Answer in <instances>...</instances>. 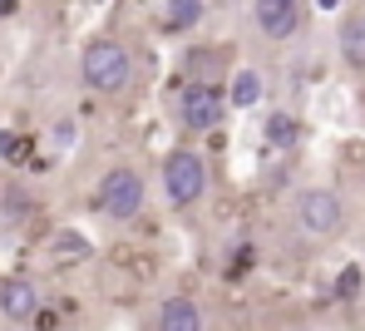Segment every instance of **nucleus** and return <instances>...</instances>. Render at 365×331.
Instances as JSON below:
<instances>
[{"label":"nucleus","mask_w":365,"mask_h":331,"mask_svg":"<svg viewBox=\"0 0 365 331\" xmlns=\"http://www.w3.org/2000/svg\"><path fill=\"white\" fill-rule=\"evenodd\" d=\"M50 248H55V258H60V267L89 263V253H94V248H89V238H79V233H74V228H60V233H55V243H50Z\"/></svg>","instance_id":"ddd939ff"},{"label":"nucleus","mask_w":365,"mask_h":331,"mask_svg":"<svg viewBox=\"0 0 365 331\" xmlns=\"http://www.w3.org/2000/svg\"><path fill=\"white\" fill-rule=\"evenodd\" d=\"M222 119H227V89L217 84V79H187L178 94V124L187 133H197V138H212V133H222Z\"/></svg>","instance_id":"7ed1b4c3"},{"label":"nucleus","mask_w":365,"mask_h":331,"mask_svg":"<svg viewBox=\"0 0 365 331\" xmlns=\"http://www.w3.org/2000/svg\"><path fill=\"white\" fill-rule=\"evenodd\" d=\"M74 138H79V124H74V119H60V124H50V143H55V148H74Z\"/></svg>","instance_id":"dca6fc26"},{"label":"nucleus","mask_w":365,"mask_h":331,"mask_svg":"<svg viewBox=\"0 0 365 331\" xmlns=\"http://www.w3.org/2000/svg\"><path fill=\"white\" fill-rule=\"evenodd\" d=\"M94 203L104 208V218H114V223H133V218L148 208V178H143L133 163H114V168L99 178Z\"/></svg>","instance_id":"20e7f679"},{"label":"nucleus","mask_w":365,"mask_h":331,"mask_svg":"<svg viewBox=\"0 0 365 331\" xmlns=\"http://www.w3.org/2000/svg\"><path fill=\"white\" fill-rule=\"evenodd\" d=\"M30 153V138H20L15 129H0V158L5 163H15V158H25Z\"/></svg>","instance_id":"2eb2a0df"},{"label":"nucleus","mask_w":365,"mask_h":331,"mask_svg":"<svg viewBox=\"0 0 365 331\" xmlns=\"http://www.w3.org/2000/svg\"><path fill=\"white\" fill-rule=\"evenodd\" d=\"M202 20H207L202 0H163V5H153V30L158 35H187Z\"/></svg>","instance_id":"6e6552de"},{"label":"nucleus","mask_w":365,"mask_h":331,"mask_svg":"<svg viewBox=\"0 0 365 331\" xmlns=\"http://www.w3.org/2000/svg\"><path fill=\"white\" fill-rule=\"evenodd\" d=\"M336 50L341 65H351L356 74H365V10H346L336 25Z\"/></svg>","instance_id":"9d476101"},{"label":"nucleus","mask_w":365,"mask_h":331,"mask_svg":"<svg viewBox=\"0 0 365 331\" xmlns=\"http://www.w3.org/2000/svg\"><path fill=\"white\" fill-rule=\"evenodd\" d=\"M252 25H257L262 40L292 45L306 30V5L302 0H257V5H252Z\"/></svg>","instance_id":"423d86ee"},{"label":"nucleus","mask_w":365,"mask_h":331,"mask_svg":"<svg viewBox=\"0 0 365 331\" xmlns=\"http://www.w3.org/2000/svg\"><path fill=\"white\" fill-rule=\"evenodd\" d=\"M361 104H365V94H361Z\"/></svg>","instance_id":"6ab92c4d"},{"label":"nucleus","mask_w":365,"mask_h":331,"mask_svg":"<svg viewBox=\"0 0 365 331\" xmlns=\"http://www.w3.org/2000/svg\"><path fill=\"white\" fill-rule=\"evenodd\" d=\"M361 292H365V272H361V263L341 267V277H336V302H356Z\"/></svg>","instance_id":"4468645a"},{"label":"nucleus","mask_w":365,"mask_h":331,"mask_svg":"<svg viewBox=\"0 0 365 331\" xmlns=\"http://www.w3.org/2000/svg\"><path fill=\"white\" fill-rule=\"evenodd\" d=\"M133 74H138V55L114 35H99L79 50V79L94 94H123L133 84Z\"/></svg>","instance_id":"f257e3e1"},{"label":"nucleus","mask_w":365,"mask_h":331,"mask_svg":"<svg viewBox=\"0 0 365 331\" xmlns=\"http://www.w3.org/2000/svg\"><path fill=\"white\" fill-rule=\"evenodd\" d=\"M202 307L187 297V292H173L158 302V317H153V331H202Z\"/></svg>","instance_id":"1a4fd4ad"},{"label":"nucleus","mask_w":365,"mask_h":331,"mask_svg":"<svg viewBox=\"0 0 365 331\" xmlns=\"http://www.w3.org/2000/svg\"><path fill=\"white\" fill-rule=\"evenodd\" d=\"M297 228L311 243H331L346 233V198L336 188H306L297 198Z\"/></svg>","instance_id":"39448f33"},{"label":"nucleus","mask_w":365,"mask_h":331,"mask_svg":"<svg viewBox=\"0 0 365 331\" xmlns=\"http://www.w3.org/2000/svg\"><path fill=\"white\" fill-rule=\"evenodd\" d=\"M40 307H45V297H40V282L35 277H25V272H10V277H0V317L5 322H35L40 317Z\"/></svg>","instance_id":"0eeeda50"},{"label":"nucleus","mask_w":365,"mask_h":331,"mask_svg":"<svg viewBox=\"0 0 365 331\" xmlns=\"http://www.w3.org/2000/svg\"><path fill=\"white\" fill-rule=\"evenodd\" d=\"M262 94H267V79H262L257 65H237L232 69V79H227V109H257Z\"/></svg>","instance_id":"9b49d317"},{"label":"nucleus","mask_w":365,"mask_h":331,"mask_svg":"<svg viewBox=\"0 0 365 331\" xmlns=\"http://www.w3.org/2000/svg\"><path fill=\"white\" fill-rule=\"evenodd\" d=\"M262 138H267V148H297L302 143V119L292 109H272L262 119Z\"/></svg>","instance_id":"f8f14e48"},{"label":"nucleus","mask_w":365,"mask_h":331,"mask_svg":"<svg viewBox=\"0 0 365 331\" xmlns=\"http://www.w3.org/2000/svg\"><path fill=\"white\" fill-rule=\"evenodd\" d=\"M5 213H10V218H25V213H30V198H25L20 188H10V193H5Z\"/></svg>","instance_id":"f3484780"},{"label":"nucleus","mask_w":365,"mask_h":331,"mask_svg":"<svg viewBox=\"0 0 365 331\" xmlns=\"http://www.w3.org/2000/svg\"><path fill=\"white\" fill-rule=\"evenodd\" d=\"M158 183H163V203L173 213H187L207 198L212 188V163L197 153V148H168L163 153V168H158Z\"/></svg>","instance_id":"f03ea898"},{"label":"nucleus","mask_w":365,"mask_h":331,"mask_svg":"<svg viewBox=\"0 0 365 331\" xmlns=\"http://www.w3.org/2000/svg\"><path fill=\"white\" fill-rule=\"evenodd\" d=\"M287 331H311V327H287Z\"/></svg>","instance_id":"a211bd4d"}]
</instances>
